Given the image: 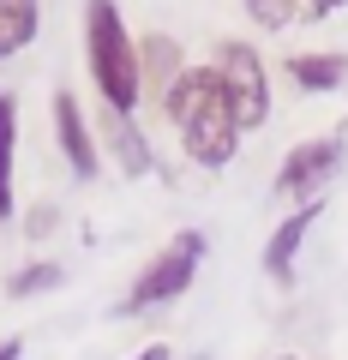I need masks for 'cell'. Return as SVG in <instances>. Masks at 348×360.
<instances>
[{
    "label": "cell",
    "instance_id": "obj_1",
    "mask_svg": "<svg viewBox=\"0 0 348 360\" xmlns=\"http://www.w3.org/2000/svg\"><path fill=\"white\" fill-rule=\"evenodd\" d=\"M162 120L174 127V139H181V150H186V162L205 168V174L228 168L234 150H240V139H246L210 66H186V72H181V84L162 96Z\"/></svg>",
    "mask_w": 348,
    "mask_h": 360
},
{
    "label": "cell",
    "instance_id": "obj_2",
    "mask_svg": "<svg viewBox=\"0 0 348 360\" xmlns=\"http://www.w3.org/2000/svg\"><path fill=\"white\" fill-rule=\"evenodd\" d=\"M84 66H91V84L103 90V103L115 115H132L144 103L138 42L127 37V18L115 0H84Z\"/></svg>",
    "mask_w": 348,
    "mask_h": 360
},
{
    "label": "cell",
    "instance_id": "obj_3",
    "mask_svg": "<svg viewBox=\"0 0 348 360\" xmlns=\"http://www.w3.org/2000/svg\"><path fill=\"white\" fill-rule=\"evenodd\" d=\"M210 72H217L222 96H228L234 120H240V132H258L271 127V72H264V54L252 49V42L240 37H222L217 42V60H210Z\"/></svg>",
    "mask_w": 348,
    "mask_h": 360
},
{
    "label": "cell",
    "instance_id": "obj_4",
    "mask_svg": "<svg viewBox=\"0 0 348 360\" xmlns=\"http://www.w3.org/2000/svg\"><path fill=\"white\" fill-rule=\"evenodd\" d=\"M198 258H205V234H198V229H181L162 252L150 258V264L138 270V283H132V295L120 300V312L132 319V312H150V307L181 300L186 288H193V276H198Z\"/></svg>",
    "mask_w": 348,
    "mask_h": 360
},
{
    "label": "cell",
    "instance_id": "obj_5",
    "mask_svg": "<svg viewBox=\"0 0 348 360\" xmlns=\"http://www.w3.org/2000/svg\"><path fill=\"white\" fill-rule=\"evenodd\" d=\"M342 156H348L342 132H330V139H300L295 150L283 156V168H276V198H288V205H312L318 186L342 168Z\"/></svg>",
    "mask_w": 348,
    "mask_h": 360
},
{
    "label": "cell",
    "instance_id": "obj_6",
    "mask_svg": "<svg viewBox=\"0 0 348 360\" xmlns=\"http://www.w3.org/2000/svg\"><path fill=\"white\" fill-rule=\"evenodd\" d=\"M54 139H60V156L72 168V180H96L103 174V150H96V132L84 120L72 90H54Z\"/></svg>",
    "mask_w": 348,
    "mask_h": 360
},
{
    "label": "cell",
    "instance_id": "obj_7",
    "mask_svg": "<svg viewBox=\"0 0 348 360\" xmlns=\"http://www.w3.org/2000/svg\"><path fill=\"white\" fill-rule=\"evenodd\" d=\"M318 217H324V205L312 198V205L288 210V217L276 222V234L264 240V276H271L276 288H295V258H300V246H307V234H312Z\"/></svg>",
    "mask_w": 348,
    "mask_h": 360
},
{
    "label": "cell",
    "instance_id": "obj_8",
    "mask_svg": "<svg viewBox=\"0 0 348 360\" xmlns=\"http://www.w3.org/2000/svg\"><path fill=\"white\" fill-rule=\"evenodd\" d=\"M103 144H108V162H115L127 180H144L156 168V144H150V132H144L132 115H115V108H108L103 115Z\"/></svg>",
    "mask_w": 348,
    "mask_h": 360
},
{
    "label": "cell",
    "instance_id": "obj_9",
    "mask_svg": "<svg viewBox=\"0 0 348 360\" xmlns=\"http://www.w3.org/2000/svg\"><path fill=\"white\" fill-rule=\"evenodd\" d=\"M181 72H186V49L168 37V30L138 37V78H144V96H156V103H162L168 90L181 84Z\"/></svg>",
    "mask_w": 348,
    "mask_h": 360
},
{
    "label": "cell",
    "instance_id": "obj_10",
    "mask_svg": "<svg viewBox=\"0 0 348 360\" xmlns=\"http://www.w3.org/2000/svg\"><path fill=\"white\" fill-rule=\"evenodd\" d=\"M283 72H288V84L307 90V96H330V90H342V84H348V54H336V49L288 54Z\"/></svg>",
    "mask_w": 348,
    "mask_h": 360
},
{
    "label": "cell",
    "instance_id": "obj_11",
    "mask_svg": "<svg viewBox=\"0 0 348 360\" xmlns=\"http://www.w3.org/2000/svg\"><path fill=\"white\" fill-rule=\"evenodd\" d=\"M37 30H42V0H0V60L25 54Z\"/></svg>",
    "mask_w": 348,
    "mask_h": 360
},
{
    "label": "cell",
    "instance_id": "obj_12",
    "mask_svg": "<svg viewBox=\"0 0 348 360\" xmlns=\"http://www.w3.org/2000/svg\"><path fill=\"white\" fill-rule=\"evenodd\" d=\"M13 168H18V103L0 90V222H13Z\"/></svg>",
    "mask_w": 348,
    "mask_h": 360
},
{
    "label": "cell",
    "instance_id": "obj_13",
    "mask_svg": "<svg viewBox=\"0 0 348 360\" xmlns=\"http://www.w3.org/2000/svg\"><path fill=\"white\" fill-rule=\"evenodd\" d=\"M246 6V18H252L258 30H288V25H312V18H324L318 6H312V0H240Z\"/></svg>",
    "mask_w": 348,
    "mask_h": 360
},
{
    "label": "cell",
    "instance_id": "obj_14",
    "mask_svg": "<svg viewBox=\"0 0 348 360\" xmlns=\"http://www.w3.org/2000/svg\"><path fill=\"white\" fill-rule=\"evenodd\" d=\"M60 276H66V270L54 264V258H30L25 270H13V276H6V295H13V300L49 295V288H60Z\"/></svg>",
    "mask_w": 348,
    "mask_h": 360
},
{
    "label": "cell",
    "instance_id": "obj_15",
    "mask_svg": "<svg viewBox=\"0 0 348 360\" xmlns=\"http://www.w3.org/2000/svg\"><path fill=\"white\" fill-rule=\"evenodd\" d=\"M54 222H60V210H54V205L25 210V240H49V234H54Z\"/></svg>",
    "mask_w": 348,
    "mask_h": 360
},
{
    "label": "cell",
    "instance_id": "obj_16",
    "mask_svg": "<svg viewBox=\"0 0 348 360\" xmlns=\"http://www.w3.org/2000/svg\"><path fill=\"white\" fill-rule=\"evenodd\" d=\"M132 360H174V348H162V342H150V348H138Z\"/></svg>",
    "mask_w": 348,
    "mask_h": 360
},
{
    "label": "cell",
    "instance_id": "obj_17",
    "mask_svg": "<svg viewBox=\"0 0 348 360\" xmlns=\"http://www.w3.org/2000/svg\"><path fill=\"white\" fill-rule=\"evenodd\" d=\"M0 360H25V342H18V336H6V342H0Z\"/></svg>",
    "mask_w": 348,
    "mask_h": 360
},
{
    "label": "cell",
    "instance_id": "obj_18",
    "mask_svg": "<svg viewBox=\"0 0 348 360\" xmlns=\"http://www.w3.org/2000/svg\"><path fill=\"white\" fill-rule=\"evenodd\" d=\"M312 6H318V13H336V6H348V0H312Z\"/></svg>",
    "mask_w": 348,
    "mask_h": 360
},
{
    "label": "cell",
    "instance_id": "obj_19",
    "mask_svg": "<svg viewBox=\"0 0 348 360\" xmlns=\"http://www.w3.org/2000/svg\"><path fill=\"white\" fill-rule=\"evenodd\" d=\"M276 360H295V354H276Z\"/></svg>",
    "mask_w": 348,
    "mask_h": 360
},
{
    "label": "cell",
    "instance_id": "obj_20",
    "mask_svg": "<svg viewBox=\"0 0 348 360\" xmlns=\"http://www.w3.org/2000/svg\"><path fill=\"white\" fill-rule=\"evenodd\" d=\"M193 360H205V354H193Z\"/></svg>",
    "mask_w": 348,
    "mask_h": 360
}]
</instances>
